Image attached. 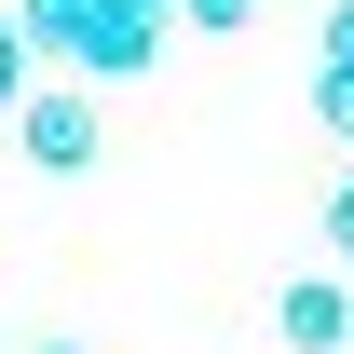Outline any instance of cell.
<instances>
[{"label": "cell", "mask_w": 354, "mask_h": 354, "mask_svg": "<svg viewBox=\"0 0 354 354\" xmlns=\"http://www.w3.org/2000/svg\"><path fill=\"white\" fill-rule=\"evenodd\" d=\"M313 123H327V136H354V68H313Z\"/></svg>", "instance_id": "6"}, {"label": "cell", "mask_w": 354, "mask_h": 354, "mask_svg": "<svg viewBox=\"0 0 354 354\" xmlns=\"http://www.w3.org/2000/svg\"><path fill=\"white\" fill-rule=\"evenodd\" d=\"M327 68H354V0H327Z\"/></svg>", "instance_id": "8"}, {"label": "cell", "mask_w": 354, "mask_h": 354, "mask_svg": "<svg viewBox=\"0 0 354 354\" xmlns=\"http://www.w3.org/2000/svg\"><path fill=\"white\" fill-rule=\"evenodd\" d=\"M41 82H55V68H41V55H28V28L0 14V123H14V109H28V95H41Z\"/></svg>", "instance_id": "4"}, {"label": "cell", "mask_w": 354, "mask_h": 354, "mask_svg": "<svg viewBox=\"0 0 354 354\" xmlns=\"http://www.w3.org/2000/svg\"><path fill=\"white\" fill-rule=\"evenodd\" d=\"M327 259L354 272V177H341V191H327Z\"/></svg>", "instance_id": "7"}, {"label": "cell", "mask_w": 354, "mask_h": 354, "mask_svg": "<svg viewBox=\"0 0 354 354\" xmlns=\"http://www.w3.org/2000/svg\"><path fill=\"white\" fill-rule=\"evenodd\" d=\"M150 14H177V0H150Z\"/></svg>", "instance_id": "10"}, {"label": "cell", "mask_w": 354, "mask_h": 354, "mask_svg": "<svg viewBox=\"0 0 354 354\" xmlns=\"http://www.w3.org/2000/svg\"><path fill=\"white\" fill-rule=\"evenodd\" d=\"M272 327H286V354H341L354 341V286L341 272H286L272 286Z\"/></svg>", "instance_id": "3"}, {"label": "cell", "mask_w": 354, "mask_h": 354, "mask_svg": "<svg viewBox=\"0 0 354 354\" xmlns=\"http://www.w3.org/2000/svg\"><path fill=\"white\" fill-rule=\"evenodd\" d=\"M14 150H28L41 177H82V164H95V95H82V82H41L28 109H14Z\"/></svg>", "instance_id": "2"}, {"label": "cell", "mask_w": 354, "mask_h": 354, "mask_svg": "<svg viewBox=\"0 0 354 354\" xmlns=\"http://www.w3.org/2000/svg\"><path fill=\"white\" fill-rule=\"evenodd\" d=\"M14 28L55 82H136V68H164L177 14H150V0H14Z\"/></svg>", "instance_id": "1"}, {"label": "cell", "mask_w": 354, "mask_h": 354, "mask_svg": "<svg viewBox=\"0 0 354 354\" xmlns=\"http://www.w3.org/2000/svg\"><path fill=\"white\" fill-rule=\"evenodd\" d=\"M177 28H205V41H245V28H259V0H177Z\"/></svg>", "instance_id": "5"}, {"label": "cell", "mask_w": 354, "mask_h": 354, "mask_svg": "<svg viewBox=\"0 0 354 354\" xmlns=\"http://www.w3.org/2000/svg\"><path fill=\"white\" fill-rule=\"evenodd\" d=\"M28 354H82V341H28Z\"/></svg>", "instance_id": "9"}]
</instances>
